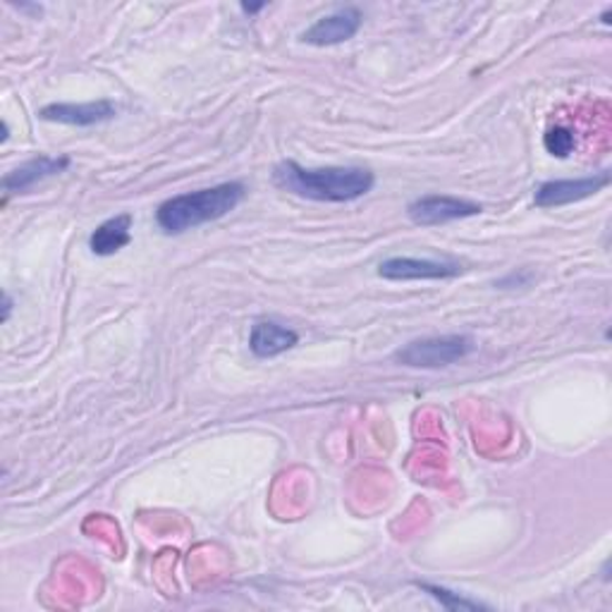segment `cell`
<instances>
[{"label": "cell", "mask_w": 612, "mask_h": 612, "mask_svg": "<svg viewBox=\"0 0 612 612\" xmlns=\"http://www.w3.org/2000/svg\"><path fill=\"white\" fill-rule=\"evenodd\" d=\"M273 185L309 202L349 204L369 194L376 177L361 165L304 167L295 161H283L273 167Z\"/></svg>", "instance_id": "cell-1"}, {"label": "cell", "mask_w": 612, "mask_h": 612, "mask_svg": "<svg viewBox=\"0 0 612 612\" xmlns=\"http://www.w3.org/2000/svg\"><path fill=\"white\" fill-rule=\"evenodd\" d=\"M465 273L462 264L457 262H436V258H415V256H392L378 266V275L386 280L407 283V280H450Z\"/></svg>", "instance_id": "cell-5"}, {"label": "cell", "mask_w": 612, "mask_h": 612, "mask_svg": "<svg viewBox=\"0 0 612 612\" xmlns=\"http://www.w3.org/2000/svg\"><path fill=\"white\" fill-rule=\"evenodd\" d=\"M603 22H605V24L610 22V10H605V12H603Z\"/></svg>", "instance_id": "cell-18"}, {"label": "cell", "mask_w": 612, "mask_h": 612, "mask_svg": "<svg viewBox=\"0 0 612 612\" xmlns=\"http://www.w3.org/2000/svg\"><path fill=\"white\" fill-rule=\"evenodd\" d=\"M543 146L545 151L550 153V156L555 159H568L574 153V146H577V136L570 128L564 125H553L548 128L545 134H543Z\"/></svg>", "instance_id": "cell-13"}, {"label": "cell", "mask_w": 612, "mask_h": 612, "mask_svg": "<svg viewBox=\"0 0 612 612\" xmlns=\"http://www.w3.org/2000/svg\"><path fill=\"white\" fill-rule=\"evenodd\" d=\"M264 8H266V3H256V6L242 3V10H244V12H249V14H254V12H258V10H264Z\"/></svg>", "instance_id": "cell-16"}, {"label": "cell", "mask_w": 612, "mask_h": 612, "mask_svg": "<svg viewBox=\"0 0 612 612\" xmlns=\"http://www.w3.org/2000/svg\"><path fill=\"white\" fill-rule=\"evenodd\" d=\"M118 115V105L109 99L86 101V103H49L39 111V118L45 122L72 128H94L109 122Z\"/></svg>", "instance_id": "cell-7"}, {"label": "cell", "mask_w": 612, "mask_h": 612, "mask_svg": "<svg viewBox=\"0 0 612 612\" xmlns=\"http://www.w3.org/2000/svg\"><path fill=\"white\" fill-rule=\"evenodd\" d=\"M473 351V340L469 335H436V338H424L405 345L395 351V361L409 366V369H446L457 361H462Z\"/></svg>", "instance_id": "cell-3"}, {"label": "cell", "mask_w": 612, "mask_h": 612, "mask_svg": "<svg viewBox=\"0 0 612 612\" xmlns=\"http://www.w3.org/2000/svg\"><path fill=\"white\" fill-rule=\"evenodd\" d=\"M297 343L299 335L293 328L278 324V320H258L249 333V349L258 359H273L278 355H285V351L293 349Z\"/></svg>", "instance_id": "cell-10"}, {"label": "cell", "mask_w": 612, "mask_h": 612, "mask_svg": "<svg viewBox=\"0 0 612 612\" xmlns=\"http://www.w3.org/2000/svg\"><path fill=\"white\" fill-rule=\"evenodd\" d=\"M12 306H14V302H12V297H10L8 293H3V316H0V318H3V324H8V320H10V314H12Z\"/></svg>", "instance_id": "cell-15"}, {"label": "cell", "mask_w": 612, "mask_h": 612, "mask_svg": "<svg viewBox=\"0 0 612 612\" xmlns=\"http://www.w3.org/2000/svg\"><path fill=\"white\" fill-rule=\"evenodd\" d=\"M10 136V128H8V120H3V134H0V144H6Z\"/></svg>", "instance_id": "cell-17"}, {"label": "cell", "mask_w": 612, "mask_h": 612, "mask_svg": "<svg viewBox=\"0 0 612 612\" xmlns=\"http://www.w3.org/2000/svg\"><path fill=\"white\" fill-rule=\"evenodd\" d=\"M608 185H610L608 171L589 177H577V180H548L539 190H536L533 204L539 208H558V206L577 204L593 194H599Z\"/></svg>", "instance_id": "cell-6"}, {"label": "cell", "mask_w": 612, "mask_h": 612, "mask_svg": "<svg viewBox=\"0 0 612 612\" xmlns=\"http://www.w3.org/2000/svg\"><path fill=\"white\" fill-rule=\"evenodd\" d=\"M415 584L431 595V599H436L442 608L448 610H486L483 603L479 601H471V599H465V595H459L446 586H438V584H426V581H415Z\"/></svg>", "instance_id": "cell-12"}, {"label": "cell", "mask_w": 612, "mask_h": 612, "mask_svg": "<svg viewBox=\"0 0 612 612\" xmlns=\"http://www.w3.org/2000/svg\"><path fill=\"white\" fill-rule=\"evenodd\" d=\"M364 24V14L359 8H338L326 18L316 20L306 32L299 37L309 45H338L349 39H355Z\"/></svg>", "instance_id": "cell-8"}, {"label": "cell", "mask_w": 612, "mask_h": 612, "mask_svg": "<svg viewBox=\"0 0 612 612\" xmlns=\"http://www.w3.org/2000/svg\"><path fill=\"white\" fill-rule=\"evenodd\" d=\"M483 211L481 204L469 202V198L448 196V194H428L419 196L407 206V216L411 223L431 227V225H446L452 221H465L471 216H479Z\"/></svg>", "instance_id": "cell-4"}, {"label": "cell", "mask_w": 612, "mask_h": 612, "mask_svg": "<svg viewBox=\"0 0 612 612\" xmlns=\"http://www.w3.org/2000/svg\"><path fill=\"white\" fill-rule=\"evenodd\" d=\"M533 278H536V275L529 268H519V271H512V273L504 275V278L496 280V287H504V289H508V287H527Z\"/></svg>", "instance_id": "cell-14"}, {"label": "cell", "mask_w": 612, "mask_h": 612, "mask_svg": "<svg viewBox=\"0 0 612 612\" xmlns=\"http://www.w3.org/2000/svg\"><path fill=\"white\" fill-rule=\"evenodd\" d=\"M132 242V216L122 213V216L109 218L101 223L89 237V249L96 256H113L120 249H125Z\"/></svg>", "instance_id": "cell-11"}, {"label": "cell", "mask_w": 612, "mask_h": 612, "mask_svg": "<svg viewBox=\"0 0 612 612\" xmlns=\"http://www.w3.org/2000/svg\"><path fill=\"white\" fill-rule=\"evenodd\" d=\"M70 163H72L70 156H45V153L43 156L24 161L22 165H18L3 177V206L8 204V198L12 194H24L32 187H37L39 182L65 173Z\"/></svg>", "instance_id": "cell-9"}, {"label": "cell", "mask_w": 612, "mask_h": 612, "mask_svg": "<svg viewBox=\"0 0 612 612\" xmlns=\"http://www.w3.org/2000/svg\"><path fill=\"white\" fill-rule=\"evenodd\" d=\"M244 192L247 190H244L242 182H223L216 187L171 196L159 206L156 223L165 235L187 233V230L221 221L230 211H235L244 198Z\"/></svg>", "instance_id": "cell-2"}]
</instances>
